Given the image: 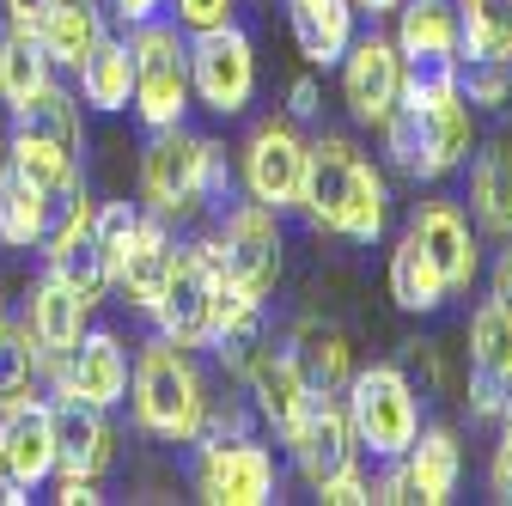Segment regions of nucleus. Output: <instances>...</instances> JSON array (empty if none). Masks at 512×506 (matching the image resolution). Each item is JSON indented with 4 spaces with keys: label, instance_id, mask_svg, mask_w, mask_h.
Segmentation results:
<instances>
[{
    "label": "nucleus",
    "instance_id": "obj_1",
    "mask_svg": "<svg viewBox=\"0 0 512 506\" xmlns=\"http://www.w3.org/2000/svg\"><path fill=\"white\" fill-rule=\"evenodd\" d=\"M299 214L311 232H330L348 244H378L384 226H391V196H384L378 165L348 135H317V141H305Z\"/></svg>",
    "mask_w": 512,
    "mask_h": 506
},
{
    "label": "nucleus",
    "instance_id": "obj_10",
    "mask_svg": "<svg viewBox=\"0 0 512 506\" xmlns=\"http://www.w3.org/2000/svg\"><path fill=\"white\" fill-rule=\"evenodd\" d=\"M196 488L214 506H269L281 494V476L269 446L238 433V439H202L196 446Z\"/></svg>",
    "mask_w": 512,
    "mask_h": 506
},
{
    "label": "nucleus",
    "instance_id": "obj_31",
    "mask_svg": "<svg viewBox=\"0 0 512 506\" xmlns=\"http://www.w3.org/2000/svg\"><path fill=\"white\" fill-rule=\"evenodd\" d=\"M391 299L409 311V318H433V311L452 299V287L439 281V269L427 263V250L403 232V244L391 250Z\"/></svg>",
    "mask_w": 512,
    "mask_h": 506
},
{
    "label": "nucleus",
    "instance_id": "obj_9",
    "mask_svg": "<svg viewBox=\"0 0 512 506\" xmlns=\"http://www.w3.org/2000/svg\"><path fill=\"white\" fill-rule=\"evenodd\" d=\"M189 98L214 116H238L256 98V49L238 19L214 31H189Z\"/></svg>",
    "mask_w": 512,
    "mask_h": 506
},
{
    "label": "nucleus",
    "instance_id": "obj_20",
    "mask_svg": "<svg viewBox=\"0 0 512 506\" xmlns=\"http://www.w3.org/2000/svg\"><path fill=\"white\" fill-rule=\"evenodd\" d=\"M287 360L299 366L311 397H342L348 378H354V348L330 318H299L287 336Z\"/></svg>",
    "mask_w": 512,
    "mask_h": 506
},
{
    "label": "nucleus",
    "instance_id": "obj_7",
    "mask_svg": "<svg viewBox=\"0 0 512 506\" xmlns=\"http://www.w3.org/2000/svg\"><path fill=\"white\" fill-rule=\"evenodd\" d=\"M281 250H287V232H281V214L275 208H263V202H226L220 208L214 257H220V275L238 293L269 299L275 281H281Z\"/></svg>",
    "mask_w": 512,
    "mask_h": 506
},
{
    "label": "nucleus",
    "instance_id": "obj_32",
    "mask_svg": "<svg viewBox=\"0 0 512 506\" xmlns=\"http://www.w3.org/2000/svg\"><path fill=\"white\" fill-rule=\"evenodd\" d=\"M43 232H49V202L25 183V171L7 159V165H0V244L31 250V244H43Z\"/></svg>",
    "mask_w": 512,
    "mask_h": 506
},
{
    "label": "nucleus",
    "instance_id": "obj_13",
    "mask_svg": "<svg viewBox=\"0 0 512 506\" xmlns=\"http://www.w3.org/2000/svg\"><path fill=\"white\" fill-rule=\"evenodd\" d=\"M342 98L354 110V122L366 129H384V116L397 110L403 98V55H397V37H354L348 55H342Z\"/></svg>",
    "mask_w": 512,
    "mask_h": 506
},
{
    "label": "nucleus",
    "instance_id": "obj_12",
    "mask_svg": "<svg viewBox=\"0 0 512 506\" xmlns=\"http://www.w3.org/2000/svg\"><path fill=\"white\" fill-rule=\"evenodd\" d=\"M281 439H287V452H293V464H299V476H305L311 488H324L330 476L354 470V458H360L342 397H311V403L299 409V421H293Z\"/></svg>",
    "mask_w": 512,
    "mask_h": 506
},
{
    "label": "nucleus",
    "instance_id": "obj_22",
    "mask_svg": "<svg viewBox=\"0 0 512 506\" xmlns=\"http://www.w3.org/2000/svg\"><path fill=\"white\" fill-rule=\"evenodd\" d=\"M403 482H409V500L421 506H445L458 494V476H464V446H458V433L452 427H421L415 433V446L397 458Z\"/></svg>",
    "mask_w": 512,
    "mask_h": 506
},
{
    "label": "nucleus",
    "instance_id": "obj_4",
    "mask_svg": "<svg viewBox=\"0 0 512 506\" xmlns=\"http://www.w3.org/2000/svg\"><path fill=\"white\" fill-rule=\"evenodd\" d=\"M128 397H135L141 433L165 439V446H196L208 415V378L189 360V348H177L171 336H153L128 366Z\"/></svg>",
    "mask_w": 512,
    "mask_h": 506
},
{
    "label": "nucleus",
    "instance_id": "obj_28",
    "mask_svg": "<svg viewBox=\"0 0 512 506\" xmlns=\"http://www.w3.org/2000/svg\"><path fill=\"white\" fill-rule=\"evenodd\" d=\"M74 74H80V98L92 110H128L135 104V49H128V37L104 31Z\"/></svg>",
    "mask_w": 512,
    "mask_h": 506
},
{
    "label": "nucleus",
    "instance_id": "obj_27",
    "mask_svg": "<svg viewBox=\"0 0 512 506\" xmlns=\"http://www.w3.org/2000/svg\"><path fill=\"white\" fill-rule=\"evenodd\" d=\"M13 135H37V141H49V147H61V153H86V122H80V98L68 92V86H43V92H31L25 104H13Z\"/></svg>",
    "mask_w": 512,
    "mask_h": 506
},
{
    "label": "nucleus",
    "instance_id": "obj_41",
    "mask_svg": "<svg viewBox=\"0 0 512 506\" xmlns=\"http://www.w3.org/2000/svg\"><path fill=\"white\" fill-rule=\"evenodd\" d=\"M488 299L506 311V318H512V244L500 250V263H494V281H488Z\"/></svg>",
    "mask_w": 512,
    "mask_h": 506
},
{
    "label": "nucleus",
    "instance_id": "obj_48",
    "mask_svg": "<svg viewBox=\"0 0 512 506\" xmlns=\"http://www.w3.org/2000/svg\"><path fill=\"white\" fill-rule=\"evenodd\" d=\"M0 318H7V299H0Z\"/></svg>",
    "mask_w": 512,
    "mask_h": 506
},
{
    "label": "nucleus",
    "instance_id": "obj_39",
    "mask_svg": "<svg viewBox=\"0 0 512 506\" xmlns=\"http://www.w3.org/2000/svg\"><path fill=\"white\" fill-rule=\"evenodd\" d=\"M488 482H494V500L512 506V427L500 433V446H494V464H488Z\"/></svg>",
    "mask_w": 512,
    "mask_h": 506
},
{
    "label": "nucleus",
    "instance_id": "obj_6",
    "mask_svg": "<svg viewBox=\"0 0 512 506\" xmlns=\"http://www.w3.org/2000/svg\"><path fill=\"white\" fill-rule=\"evenodd\" d=\"M135 49V110L153 129H171L189 110V31L177 19H147L128 37Z\"/></svg>",
    "mask_w": 512,
    "mask_h": 506
},
{
    "label": "nucleus",
    "instance_id": "obj_2",
    "mask_svg": "<svg viewBox=\"0 0 512 506\" xmlns=\"http://www.w3.org/2000/svg\"><path fill=\"white\" fill-rule=\"evenodd\" d=\"M384 153L415 183H439L476 153V116L458 86H403L397 110L384 116Z\"/></svg>",
    "mask_w": 512,
    "mask_h": 506
},
{
    "label": "nucleus",
    "instance_id": "obj_14",
    "mask_svg": "<svg viewBox=\"0 0 512 506\" xmlns=\"http://www.w3.org/2000/svg\"><path fill=\"white\" fill-rule=\"evenodd\" d=\"M110 409L80 403L61 391V403H49V427H55V470L68 482H98L116 464V427L104 421Z\"/></svg>",
    "mask_w": 512,
    "mask_h": 506
},
{
    "label": "nucleus",
    "instance_id": "obj_47",
    "mask_svg": "<svg viewBox=\"0 0 512 506\" xmlns=\"http://www.w3.org/2000/svg\"><path fill=\"white\" fill-rule=\"evenodd\" d=\"M500 421L512 427V378H506V397H500Z\"/></svg>",
    "mask_w": 512,
    "mask_h": 506
},
{
    "label": "nucleus",
    "instance_id": "obj_21",
    "mask_svg": "<svg viewBox=\"0 0 512 506\" xmlns=\"http://www.w3.org/2000/svg\"><path fill=\"white\" fill-rule=\"evenodd\" d=\"M86 299L61 281L55 269L49 275H37V287H31V299H25V330H31V342H37V354H43V366L49 360H61L80 336H86Z\"/></svg>",
    "mask_w": 512,
    "mask_h": 506
},
{
    "label": "nucleus",
    "instance_id": "obj_16",
    "mask_svg": "<svg viewBox=\"0 0 512 506\" xmlns=\"http://www.w3.org/2000/svg\"><path fill=\"white\" fill-rule=\"evenodd\" d=\"M409 238L427 250V263L439 269V281L452 287V293H464L476 281L482 257H476V232H470V220H464L458 202H445V196L439 202H421L409 214Z\"/></svg>",
    "mask_w": 512,
    "mask_h": 506
},
{
    "label": "nucleus",
    "instance_id": "obj_35",
    "mask_svg": "<svg viewBox=\"0 0 512 506\" xmlns=\"http://www.w3.org/2000/svg\"><path fill=\"white\" fill-rule=\"evenodd\" d=\"M37 378H43V354H37L31 330L0 318V409L19 397H37Z\"/></svg>",
    "mask_w": 512,
    "mask_h": 506
},
{
    "label": "nucleus",
    "instance_id": "obj_43",
    "mask_svg": "<svg viewBox=\"0 0 512 506\" xmlns=\"http://www.w3.org/2000/svg\"><path fill=\"white\" fill-rule=\"evenodd\" d=\"M159 7H165V0H110V13H116L128 31H135V25H147V19H159Z\"/></svg>",
    "mask_w": 512,
    "mask_h": 506
},
{
    "label": "nucleus",
    "instance_id": "obj_18",
    "mask_svg": "<svg viewBox=\"0 0 512 506\" xmlns=\"http://www.w3.org/2000/svg\"><path fill=\"white\" fill-rule=\"evenodd\" d=\"M0 458L19 476V488L31 494L37 482H49L55 470V427H49V403L37 397H19L0 409Z\"/></svg>",
    "mask_w": 512,
    "mask_h": 506
},
{
    "label": "nucleus",
    "instance_id": "obj_42",
    "mask_svg": "<svg viewBox=\"0 0 512 506\" xmlns=\"http://www.w3.org/2000/svg\"><path fill=\"white\" fill-rule=\"evenodd\" d=\"M287 116H293V122H311V116H317V80H311V74L293 80V92H287Z\"/></svg>",
    "mask_w": 512,
    "mask_h": 506
},
{
    "label": "nucleus",
    "instance_id": "obj_30",
    "mask_svg": "<svg viewBox=\"0 0 512 506\" xmlns=\"http://www.w3.org/2000/svg\"><path fill=\"white\" fill-rule=\"evenodd\" d=\"M464 165H470V214L488 232L512 238V141H488Z\"/></svg>",
    "mask_w": 512,
    "mask_h": 506
},
{
    "label": "nucleus",
    "instance_id": "obj_37",
    "mask_svg": "<svg viewBox=\"0 0 512 506\" xmlns=\"http://www.w3.org/2000/svg\"><path fill=\"white\" fill-rule=\"evenodd\" d=\"M232 7H238V0H165V13H171L183 31H214V25L232 19Z\"/></svg>",
    "mask_w": 512,
    "mask_h": 506
},
{
    "label": "nucleus",
    "instance_id": "obj_17",
    "mask_svg": "<svg viewBox=\"0 0 512 506\" xmlns=\"http://www.w3.org/2000/svg\"><path fill=\"white\" fill-rule=\"evenodd\" d=\"M55 391H68L80 403H98V409H116L128 397V348L110 330H86L68 354H61Z\"/></svg>",
    "mask_w": 512,
    "mask_h": 506
},
{
    "label": "nucleus",
    "instance_id": "obj_45",
    "mask_svg": "<svg viewBox=\"0 0 512 506\" xmlns=\"http://www.w3.org/2000/svg\"><path fill=\"white\" fill-rule=\"evenodd\" d=\"M19 500H31V494L19 488V476L7 470V458H0V506H19Z\"/></svg>",
    "mask_w": 512,
    "mask_h": 506
},
{
    "label": "nucleus",
    "instance_id": "obj_46",
    "mask_svg": "<svg viewBox=\"0 0 512 506\" xmlns=\"http://www.w3.org/2000/svg\"><path fill=\"white\" fill-rule=\"evenodd\" d=\"M354 13H366V19H384V13H397V0H354Z\"/></svg>",
    "mask_w": 512,
    "mask_h": 506
},
{
    "label": "nucleus",
    "instance_id": "obj_40",
    "mask_svg": "<svg viewBox=\"0 0 512 506\" xmlns=\"http://www.w3.org/2000/svg\"><path fill=\"white\" fill-rule=\"evenodd\" d=\"M49 7H55V0H0V13H7L19 31H37L49 19Z\"/></svg>",
    "mask_w": 512,
    "mask_h": 506
},
{
    "label": "nucleus",
    "instance_id": "obj_38",
    "mask_svg": "<svg viewBox=\"0 0 512 506\" xmlns=\"http://www.w3.org/2000/svg\"><path fill=\"white\" fill-rule=\"evenodd\" d=\"M317 500H324V506H366V500H372V482H366L360 464H354V470H342V476H330L324 488H317Z\"/></svg>",
    "mask_w": 512,
    "mask_h": 506
},
{
    "label": "nucleus",
    "instance_id": "obj_3",
    "mask_svg": "<svg viewBox=\"0 0 512 506\" xmlns=\"http://www.w3.org/2000/svg\"><path fill=\"white\" fill-rule=\"evenodd\" d=\"M141 202L153 208V220H196L208 202L226 208L232 202L226 153L208 135H189L183 122L153 129V141L141 153Z\"/></svg>",
    "mask_w": 512,
    "mask_h": 506
},
{
    "label": "nucleus",
    "instance_id": "obj_44",
    "mask_svg": "<svg viewBox=\"0 0 512 506\" xmlns=\"http://www.w3.org/2000/svg\"><path fill=\"white\" fill-rule=\"evenodd\" d=\"M55 500H61V506H92V500H104V494H98L92 482H68V476H61V494H55Z\"/></svg>",
    "mask_w": 512,
    "mask_h": 506
},
{
    "label": "nucleus",
    "instance_id": "obj_23",
    "mask_svg": "<svg viewBox=\"0 0 512 506\" xmlns=\"http://www.w3.org/2000/svg\"><path fill=\"white\" fill-rule=\"evenodd\" d=\"M397 55L403 68H427V61H445L458 68V0H397Z\"/></svg>",
    "mask_w": 512,
    "mask_h": 506
},
{
    "label": "nucleus",
    "instance_id": "obj_15",
    "mask_svg": "<svg viewBox=\"0 0 512 506\" xmlns=\"http://www.w3.org/2000/svg\"><path fill=\"white\" fill-rule=\"evenodd\" d=\"M512 378V318L482 299L470 311V415L476 421H500V397Z\"/></svg>",
    "mask_w": 512,
    "mask_h": 506
},
{
    "label": "nucleus",
    "instance_id": "obj_5",
    "mask_svg": "<svg viewBox=\"0 0 512 506\" xmlns=\"http://www.w3.org/2000/svg\"><path fill=\"white\" fill-rule=\"evenodd\" d=\"M342 409H348V427H354V446L372 464H397L421 433V397H415L403 366L354 372L348 391H342Z\"/></svg>",
    "mask_w": 512,
    "mask_h": 506
},
{
    "label": "nucleus",
    "instance_id": "obj_25",
    "mask_svg": "<svg viewBox=\"0 0 512 506\" xmlns=\"http://www.w3.org/2000/svg\"><path fill=\"white\" fill-rule=\"evenodd\" d=\"M287 25L311 68H336L354 43V0H287Z\"/></svg>",
    "mask_w": 512,
    "mask_h": 506
},
{
    "label": "nucleus",
    "instance_id": "obj_11",
    "mask_svg": "<svg viewBox=\"0 0 512 506\" xmlns=\"http://www.w3.org/2000/svg\"><path fill=\"white\" fill-rule=\"evenodd\" d=\"M244 189L250 202H263L275 214L299 208V189H305V135L293 129V116H269L256 122L250 141H244Z\"/></svg>",
    "mask_w": 512,
    "mask_h": 506
},
{
    "label": "nucleus",
    "instance_id": "obj_8",
    "mask_svg": "<svg viewBox=\"0 0 512 506\" xmlns=\"http://www.w3.org/2000/svg\"><path fill=\"white\" fill-rule=\"evenodd\" d=\"M220 257H214V238H196V244H177L171 257V275L159 287V305H153V324L159 336H171L177 348H202L208 342V324H214V299H220Z\"/></svg>",
    "mask_w": 512,
    "mask_h": 506
},
{
    "label": "nucleus",
    "instance_id": "obj_29",
    "mask_svg": "<svg viewBox=\"0 0 512 506\" xmlns=\"http://www.w3.org/2000/svg\"><path fill=\"white\" fill-rule=\"evenodd\" d=\"M98 37H104V7L98 0H55L49 19L37 25V43L49 55V68H80Z\"/></svg>",
    "mask_w": 512,
    "mask_h": 506
},
{
    "label": "nucleus",
    "instance_id": "obj_19",
    "mask_svg": "<svg viewBox=\"0 0 512 506\" xmlns=\"http://www.w3.org/2000/svg\"><path fill=\"white\" fill-rule=\"evenodd\" d=\"M171 257H177V244L165 232V220H147L128 232V244L116 250V269H110V287H122V299L135 305V311H153L159 305V287L171 275Z\"/></svg>",
    "mask_w": 512,
    "mask_h": 506
},
{
    "label": "nucleus",
    "instance_id": "obj_26",
    "mask_svg": "<svg viewBox=\"0 0 512 506\" xmlns=\"http://www.w3.org/2000/svg\"><path fill=\"white\" fill-rule=\"evenodd\" d=\"M202 348H214L226 372H244L250 354L263 348V299H250V293H238L232 281H220L214 324H208V342H202Z\"/></svg>",
    "mask_w": 512,
    "mask_h": 506
},
{
    "label": "nucleus",
    "instance_id": "obj_34",
    "mask_svg": "<svg viewBox=\"0 0 512 506\" xmlns=\"http://www.w3.org/2000/svg\"><path fill=\"white\" fill-rule=\"evenodd\" d=\"M458 55L512 61V0H458Z\"/></svg>",
    "mask_w": 512,
    "mask_h": 506
},
{
    "label": "nucleus",
    "instance_id": "obj_33",
    "mask_svg": "<svg viewBox=\"0 0 512 506\" xmlns=\"http://www.w3.org/2000/svg\"><path fill=\"white\" fill-rule=\"evenodd\" d=\"M43 86H49V55H43L37 31H19V25L0 31V98H7V110Z\"/></svg>",
    "mask_w": 512,
    "mask_h": 506
},
{
    "label": "nucleus",
    "instance_id": "obj_24",
    "mask_svg": "<svg viewBox=\"0 0 512 506\" xmlns=\"http://www.w3.org/2000/svg\"><path fill=\"white\" fill-rule=\"evenodd\" d=\"M238 378L250 385V409L263 415L275 433H287V427L299 421V409L311 403V391H305L299 366L287 360V348H256V354H250V366H244Z\"/></svg>",
    "mask_w": 512,
    "mask_h": 506
},
{
    "label": "nucleus",
    "instance_id": "obj_36",
    "mask_svg": "<svg viewBox=\"0 0 512 506\" xmlns=\"http://www.w3.org/2000/svg\"><path fill=\"white\" fill-rule=\"evenodd\" d=\"M458 92L470 110H500L512 98V61L506 55H458Z\"/></svg>",
    "mask_w": 512,
    "mask_h": 506
}]
</instances>
